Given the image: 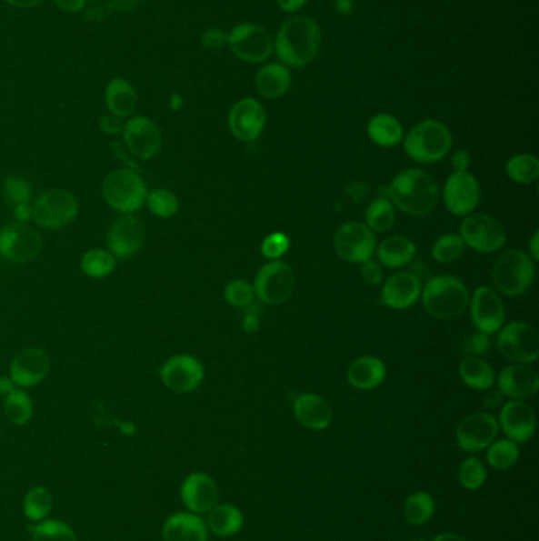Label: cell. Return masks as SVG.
Segmentation results:
<instances>
[{"label":"cell","instance_id":"obj_1","mask_svg":"<svg viewBox=\"0 0 539 541\" xmlns=\"http://www.w3.org/2000/svg\"><path fill=\"white\" fill-rule=\"evenodd\" d=\"M322 48V31L309 16H294L280 25L274 49L286 67H305Z\"/></svg>","mask_w":539,"mask_h":541},{"label":"cell","instance_id":"obj_2","mask_svg":"<svg viewBox=\"0 0 539 541\" xmlns=\"http://www.w3.org/2000/svg\"><path fill=\"white\" fill-rule=\"evenodd\" d=\"M388 195L394 206L414 217L432 213L440 200V189L435 179L418 168L397 175L389 184Z\"/></svg>","mask_w":539,"mask_h":541},{"label":"cell","instance_id":"obj_3","mask_svg":"<svg viewBox=\"0 0 539 541\" xmlns=\"http://www.w3.org/2000/svg\"><path fill=\"white\" fill-rule=\"evenodd\" d=\"M425 312L436 320H454L468 309L470 292L454 276H436L421 290Z\"/></svg>","mask_w":539,"mask_h":541},{"label":"cell","instance_id":"obj_4","mask_svg":"<svg viewBox=\"0 0 539 541\" xmlns=\"http://www.w3.org/2000/svg\"><path fill=\"white\" fill-rule=\"evenodd\" d=\"M453 146V135L443 122H419L404 138L406 155L418 164H435L446 157Z\"/></svg>","mask_w":539,"mask_h":541},{"label":"cell","instance_id":"obj_5","mask_svg":"<svg viewBox=\"0 0 539 541\" xmlns=\"http://www.w3.org/2000/svg\"><path fill=\"white\" fill-rule=\"evenodd\" d=\"M492 280L509 298H517L530 290L534 280V262L528 254L511 249L498 256L492 269Z\"/></svg>","mask_w":539,"mask_h":541},{"label":"cell","instance_id":"obj_6","mask_svg":"<svg viewBox=\"0 0 539 541\" xmlns=\"http://www.w3.org/2000/svg\"><path fill=\"white\" fill-rule=\"evenodd\" d=\"M105 201L117 213L130 214L138 211L147 196L143 177L134 170L121 168L109 173L102 187Z\"/></svg>","mask_w":539,"mask_h":541},{"label":"cell","instance_id":"obj_7","mask_svg":"<svg viewBox=\"0 0 539 541\" xmlns=\"http://www.w3.org/2000/svg\"><path fill=\"white\" fill-rule=\"evenodd\" d=\"M79 205L75 195L67 190H48L32 205V219L46 230H59L72 224L78 215Z\"/></svg>","mask_w":539,"mask_h":541},{"label":"cell","instance_id":"obj_8","mask_svg":"<svg viewBox=\"0 0 539 541\" xmlns=\"http://www.w3.org/2000/svg\"><path fill=\"white\" fill-rule=\"evenodd\" d=\"M296 286V276L290 265L282 260H273L256 274L255 296L265 305L277 306L290 299Z\"/></svg>","mask_w":539,"mask_h":541},{"label":"cell","instance_id":"obj_9","mask_svg":"<svg viewBox=\"0 0 539 541\" xmlns=\"http://www.w3.org/2000/svg\"><path fill=\"white\" fill-rule=\"evenodd\" d=\"M459 236L470 249L481 254L497 252L506 243V230L502 225V222L491 214L485 213L465 215Z\"/></svg>","mask_w":539,"mask_h":541},{"label":"cell","instance_id":"obj_10","mask_svg":"<svg viewBox=\"0 0 539 541\" xmlns=\"http://www.w3.org/2000/svg\"><path fill=\"white\" fill-rule=\"evenodd\" d=\"M498 352L514 365H532L539 356L538 331L525 322H513L500 328Z\"/></svg>","mask_w":539,"mask_h":541},{"label":"cell","instance_id":"obj_11","mask_svg":"<svg viewBox=\"0 0 539 541\" xmlns=\"http://www.w3.org/2000/svg\"><path fill=\"white\" fill-rule=\"evenodd\" d=\"M42 247L40 233L29 224L12 222L0 230V255L8 262H34L40 255Z\"/></svg>","mask_w":539,"mask_h":541},{"label":"cell","instance_id":"obj_12","mask_svg":"<svg viewBox=\"0 0 539 541\" xmlns=\"http://www.w3.org/2000/svg\"><path fill=\"white\" fill-rule=\"evenodd\" d=\"M228 45L233 55L249 64H260L274 53L273 35L260 25L244 23L228 34Z\"/></svg>","mask_w":539,"mask_h":541},{"label":"cell","instance_id":"obj_13","mask_svg":"<svg viewBox=\"0 0 539 541\" xmlns=\"http://www.w3.org/2000/svg\"><path fill=\"white\" fill-rule=\"evenodd\" d=\"M334 249L344 262L363 265L375 254V233L365 224L348 222L335 233Z\"/></svg>","mask_w":539,"mask_h":541},{"label":"cell","instance_id":"obj_14","mask_svg":"<svg viewBox=\"0 0 539 541\" xmlns=\"http://www.w3.org/2000/svg\"><path fill=\"white\" fill-rule=\"evenodd\" d=\"M160 378L170 391L184 395L200 386L205 380V367L192 355H176L162 366Z\"/></svg>","mask_w":539,"mask_h":541},{"label":"cell","instance_id":"obj_15","mask_svg":"<svg viewBox=\"0 0 539 541\" xmlns=\"http://www.w3.org/2000/svg\"><path fill=\"white\" fill-rule=\"evenodd\" d=\"M481 200L478 179L468 171H454L443 189V201L448 211L464 217L472 214Z\"/></svg>","mask_w":539,"mask_h":541},{"label":"cell","instance_id":"obj_16","mask_svg":"<svg viewBox=\"0 0 539 541\" xmlns=\"http://www.w3.org/2000/svg\"><path fill=\"white\" fill-rule=\"evenodd\" d=\"M122 134L128 151L140 160H151L162 149V132L157 124L147 116L130 117Z\"/></svg>","mask_w":539,"mask_h":541},{"label":"cell","instance_id":"obj_17","mask_svg":"<svg viewBox=\"0 0 539 541\" xmlns=\"http://www.w3.org/2000/svg\"><path fill=\"white\" fill-rule=\"evenodd\" d=\"M470 314L474 328L479 333L494 335L500 331L504 323V306L497 293L489 286H479L470 296Z\"/></svg>","mask_w":539,"mask_h":541},{"label":"cell","instance_id":"obj_18","mask_svg":"<svg viewBox=\"0 0 539 541\" xmlns=\"http://www.w3.org/2000/svg\"><path fill=\"white\" fill-rule=\"evenodd\" d=\"M106 241H108L109 252L115 255V258H122V260L130 258L136 252H140L141 247L145 245V224L135 215L125 214L111 225Z\"/></svg>","mask_w":539,"mask_h":541},{"label":"cell","instance_id":"obj_19","mask_svg":"<svg viewBox=\"0 0 539 541\" xmlns=\"http://www.w3.org/2000/svg\"><path fill=\"white\" fill-rule=\"evenodd\" d=\"M228 125L231 134L236 136L237 140L250 143L256 140L265 130L266 111L258 100L243 98L233 105L228 115Z\"/></svg>","mask_w":539,"mask_h":541},{"label":"cell","instance_id":"obj_20","mask_svg":"<svg viewBox=\"0 0 539 541\" xmlns=\"http://www.w3.org/2000/svg\"><path fill=\"white\" fill-rule=\"evenodd\" d=\"M498 429H500V425L491 414L479 412V414L470 415L465 420L461 421V425L455 432V437H457V444L462 450L476 453V451L489 448V445L495 442Z\"/></svg>","mask_w":539,"mask_h":541},{"label":"cell","instance_id":"obj_21","mask_svg":"<svg viewBox=\"0 0 539 541\" xmlns=\"http://www.w3.org/2000/svg\"><path fill=\"white\" fill-rule=\"evenodd\" d=\"M49 367L51 359L48 353L42 348H25L12 359L10 378L21 388H32L46 378Z\"/></svg>","mask_w":539,"mask_h":541},{"label":"cell","instance_id":"obj_22","mask_svg":"<svg viewBox=\"0 0 539 541\" xmlns=\"http://www.w3.org/2000/svg\"><path fill=\"white\" fill-rule=\"evenodd\" d=\"M509 440L515 444H524L534 437L536 429V415L534 408L525 401L506 402L500 412V423Z\"/></svg>","mask_w":539,"mask_h":541},{"label":"cell","instance_id":"obj_23","mask_svg":"<svg viewBox=\"0 0 539 541\" xmlns=\"http://www.w3.org/2000/svg\"><path fill=\"white\" fill-rule=\"evenodd\" d=\"M181 497L188 510L195 515H203L217 505L218 487L209 475H188L182 483Z\"/></svg>","mask_w":539,"mask_h":541},{"label":"cell","instance_id":"obj_24","mask_svg":"<svg viewBox=\"0 0 539 541\" xmlns=\"http://www.w3.org/2000/svg\"><path fill=\"white\" fill-rule=\"evenodd\" d=\"M421 290L423 286L416 274H393L383 286V305L395 310L408 309L418 301Z\"/></svg>","mask_w":539,"mask_h":541},{"label":"cell","instance_id":"obj_25","mask_svg":"<svg viewBox=\"0 0 539 541\" xmlns=\"http://www.w3.org/2000/svg\"><path fill=\"white\" fill-rule=\"evenodd\" d=\"M498 388L502 395L508 396L511 399H530L538 393V374L527 365L508 366L500 372Z\"/></svg>","mask_w":539,"mask_h":541},{"label":"cell","instance_id":"obj_26","mask_svg":"<svg viewBox=\"0 0 539 541\" xmlns=\"http://www.w3.org/2000/svg\"><path fill=\"white\" fill-rule=\"evenodd\" d=\"M296 420L312 431H323L333 421V407L322 396L314 393L301 395L293 406Z\"/></svg>","mask_w":539,"mask_h":541},{"label":"cell","instance_id":"obj_27","mask_svg":"<svg viewBox=\"0 0 539 541\" xmlns=\"http://www.w3.org/2000/svg\"><path fill=\"white\" fill-rule=\"evenodd\" d=\"M164 541H207V524L195 513H176L166 519Z\"/></svg>","mask_w":539,"mask_h":541},{"label":"cell","instance_id":"obj_28","mask_svg":"<svg viewBox=\"0 0 539 541\" xmlns=\"http://www.w3.org/2000/svg\"><path fill=\"white\" fill-rule=\"evenodd\" d=\"M384 377H386V366L382 359L375 356H361L354 359L346 372V378L353 388L361 389V391L378 388Z\"/></svg>","mask_w":539,"mask_h":541},{"label":"cell","instance_id":"obj_29","mask_svg":"<svg viewBox=\"0 0 539 541\" xmlns=\"http://www.w3.org/2000/svg\"><path fill=\"white\" fill-rule=\"evenodd\" d=\"M105 102L111 115L125 119L136 111L138 94L127 79L115 78L109 81L105 89Z\"/></svg>","mask_w":539,"mask_h":541},{"label":"cell","instance_id":"obj_30","mask_svg":"<svg viewBox=\"0 0 539 541\" xmlns=\"http://www.w3.org/2000/svg\"><path fill=\"white\" fill-rule=\"evenodd\" d=\"M291 85L290 70L284 64H267L255 78V87L261 97L280 98L285 95Z\"/></svg>","mask_w":539,"mask_h":541},{"label":"cell","instance_id":"obj_31","mask_svg":"<svg viewBox=\"0 0 539 541\" xmlns=\"http://www.w3.org/2000/svg\"><path fill=\"white\" fill-rule=\"evenodd\" d=\"M376 255L383 266L389 269L402 268L413 262L416 255V244L413 243L410 237L394 235L384 239L376 247Z\"/></svg>","mask_w":539,"mask_h":541},{"label":"cell","instance_id":"obj_32","mask_svg":"<svg viewBox=\"0 0 539 541\" xmlns=\"http://www.w3.org/2000/svg\"><path fill=\"white\" fill-rule=\"evenodd\" d=\"M370 140L382 147H394L404 140V127L391 115H376L367 124Z\"/></svg>","mask_w":539,"mask_h":541},{"label":"cell","instance_id":"obj_33","mask_svg":"<svg viewBox=\"0 0 539 541\" xmlns=\"http://www.w3.org/2000/svg\"><path fill=\"white\" fill-rule=\"evenodd\" d=\"M459 376H461L464 384L473 389L484 391L492 388L495 382V374L492 366L478 356H465L459 365Z\"/></svg>","mask_w":539,"mask_h":541},{"label":"cell","instance_id":"obj_34","mask_svg":"<svg viewBox=\"0 0 539 541\" xmlns=\"http://www.w3.org/2000/svg\"><path fill=\"white\" fill-rule=\"evenodd\" d=\"M243 524V513L228 504L215 505L207 517V527L218 536H235L241 530Z\"/></svg>","mask_w":539,"mask_h":541},{"label":"cell","instance_id":"obj_35","mask_svg":"<svg viewBox=\"0 0 539 541\" xmlns=\"http://www.w3.org/2000/svg\"><path fill=\"white\" fill-rule=\"evenodd\" d=\"M395 222L394 205L388 198H376L365 211V225L374 233H384L393 228Z\"/></svg>","mask_w":539,"mask_h":541},{"label":"cell","instance_id":"obj_36","mask_svg":"<svg viewBox=\"0 0 539 541\" xmlns=\"http://www.w3.org/2000/svg\"><path fill=\"white\" fill-rule=\"evenodd\" d=\"M115 268V258L109 250L91 249L81 258V269L87 277L104 279L113 274Z\"/></svg>","mask_w":539,"mask_h":541},{"label":"cell","instance_id":"obj_37","mask_svg":"<svg viewBox=\"0 0 539 541\" xmlns=\"http://www.w3.org/2000/svg\"><path fill=\"white\" fill-rule=\"evenodd\" d=\"M434 513H435V502L432 499L431 494H413L404 504V516L413 526L429 523Z\"/></svg>","mask_w":539,"mask_h":541},{"label":"cell","instance_id":"obj_38","mask_svg":"<svg viewBox=\"0 0 539 541\" xmlns=\"http://www.w3.org/2000/svg\"><path fill=\"white\" fill-rule=\"evenodd\" d=\"M509 179L517 184H532L539 177V160L532 154H517L506 164Z\"/></svg>","mask_w":539,"mask_h":541},{"label":"cell","instance_id":"obj_39","mask_svg":"<svg viewBox=\"0 0 539 541\" xmlns=\"http://www.w3.org/2000/svg\"><path fill=\"white\" fill-rule=\"evenodd\" d=\"M5 415L13 425H25L34 415L31 396L25 391L13 389L12 393H8L5 397Z\"/></svg>","mask_w":539,"mask_h":541},{"label":"cell","instance_id":"obj_40","mask_svg":"<svg viewBox=\"0 0 539 541\" xmlns=\"http://www.w3.org/2000/svg\"><path fill=\"white\" fill-rule=\"evenodd\" d=\"M517 459H519V446L513 440L504 438L489 445L487 463L495 470H508L517 463Z\"/></svg>","mask_w":539,"mask_h":541},{"label":"cell","instance_id":"obj_41","mask_svg":"<svg viewBox=\"0 0 539 541\" xmlns=\"http://www.w3.org/2000/svg\"><path fill=\"white\" fill-rule=\"evenodd\" d=\"M23 508H25V516L31 521H43L53 508V496L46 487H34L25 496Z\"/></svg>","mask_w":539,"mask_h":541},{"label":"cell","instance_id":"obj_42","mask_svg":"<svg viewBox=\"0 0 539 541\" xmlns=\"http://www.w3.org/2000/svg\"><path fill=\"white\" fill-rule=\"evenodd\" d=\"M464 252H465V244L462 241V237L454 233L438 237L432 247V256L436 262L444 263V265L457 262L464 255Z\"/></svg>","mask_w":539,"mask_h":541},{"label":"cell","instance_id":"obj_43","mask_svg":"<svg viewBox=\"0 0 539 541\" xmlns=\"http://www.w3.org/2000/svg\"><path fill=\"white\" fill-rule=\"evenodd\" d=\"M145 201H147V206L151 209V213L160 219H171L179 211V200H177L176 195L168 189L152 190L145 196Z\"/></svg>","mask_w":539,"mask_h":541},{"label":"cell","instance_id":"obj_44","mask_svg":"<svg viewBox=\"0 0 539 541\" xmlns=\"http://www.w3.org/2000/svg\"><path fill=\"white\" fill-rule=\"evenodd\" d=\"M34 541H78L72 527L62 521H45L34 527Z\"/></svg>","mask_w":539,"mask_h":541},{"label":"cell","instance_id":"obj_45","mask_svg":"<svg viewBox=\"0 0 539 541\" xmlns=\"http://www.w3.org/2000/svg\"><path fill=\"white\" fill-rule=\"evenodd\" d=\"M225 299L228 305L236 307V309H249V306L254 303L255 290L254 286L247 280L237 279L230 282L225 286Z\"/></svg>","mask_w":539,"mask_h":541},{"label":"cell","instance_id":"obj_46","mask_svg":"<svg viewBox=\"0 0 539 541\" xmlns=\"http://www.w3.org/2000/svg\"><path fill=\"white\" fill-rule=\"evenodd\" d=\"M487 480V470L478 457H468L459 468V481L464 487L476 491Z\"/></svg>","mask_w":539,"mask_h":541},{"label":"cell","instance_id":"obj_47","mask_svg":"<svg viewBox=\"0 0 539 541\" xmlns=\"http://www.w3.org/2000/svg\"><path fill=\"white\" fill-rule=\"evenodd\" d=\"M4 196L6 203L13 207L19 205H29L32 200L31 184L25 181V177L10 176L6 177L4 183Z\"/></svg>","mask_w":539,"mask_h":541},{"label":"cell","instance_id":"obj_48","mask_svg":"<svg viewBox=\"0 0 539 541\" xmlns=\"http://www.w3.org/2000/svg\"><path fill=\"white\" fill-rule=\"evenodd\" d=\"M288 249H290V237L280 232L265 237V241L261 244V254L269 258L271 262L279 260L280 256L288 252Z\"/></svg>","mask_w":539,"mask_h":541},{"label":"cell","instance_id":"obj_49","mask_svg":"<svg viewBox=\"0 0 539 541\" xmlns=\"http://www.w3.org/2000/svg\"><path fill=\"white\" fill-rule=\"evenodd\" d=\"M464 352L467 353V356H484L487 353H491L492 350V339L491 336L485 335V333H474L470 336L467 341L464 342Z\"/></svg>","mask_w":539,"mask_h":541},{"label":"cell","instance_id":"obj_50","mask_svg":"<svg viewBox=\"0 0 539 541\" xmlns=\"http://www.w3.org/2000/svg\"><path fill=\"white\" fill-rule=\"evenodd\" d=\"M226 43H228V34L222 31V29H217V27L207 29V31L203 32V35H201V45L207 49L217 51V49L225 46Z\"/></svg>","mask_w":539,"mask_h":541},{"label":"cell","instance_id":"obj_51","mask_svg":"<svg viewBox=\"0 0 539 541\" xmlns=\"http://www.w3.org/2000/svg\"><path fill=\"white\" fill-rule=\"evenodd\" d=\"M361 276H363L364 282L370 286H380L383 282V268L380 263L374 262V260H367L363 263L361 268Z\"/></svg>","mask_w":539,"mask_h":541},{"label":"cell","instance_id":"obj_52","mask_svg":"<svg viewBox=\"0 0 539 541\" xmlns=\"http://www.w3.org/2000/svg\"><path fill=\"white\" fill-rule=\"evenodd\" d=\"M124 122L121 117L115 116V115H106V116L100 119V128L104 130L105 134L117 135L124 130Z\"/></svg>","mask_w":539,"mask_h":541},{"label":"cell","instance_id":"obj_53","mask_svg":"<svg viewBox=\"0 0 539 541\" xmlns=\"http://www.w3.org/2000/svg\"><path fill=\"white\" fill-rule=\"evenodd\" d=\"M249 307V314L244 318L243 328L245 333L252 335V333L260 329V318H258V306L252 303Z\"/></svg>","mask_w":539,"mask_h":541},{"label":"cell","instance_id":"obj_54","mask_svg":"<svg viewBox=\"0 0 539 541\" xmlns=\"http://www.w3.org/2000/svg\"><path fill=\"white\" fill-rule=\"evenodd\" d=\"M53 2L61 8L62 12L70 13V15L83 12L87 5V0H53Z\"/></svg>","mask_w":539,"mask_h":541},{"label":"cell","instance_id":"obj_55","mask_svg":"<svg viewBox=\"0 0 539 541\" xmlns=\"http://www.w3.org/2000/svg\"><path fill=\"white\" fill-rule=\"evenodd\" d=\"M451 164L455 171H468V166L472 164V155L467 151H457L451 158Z\"/></svg>","mask_w":539,"mask_h":541},{"label":"cell","instance_id":"obj_56","mask_svg":"<svg viewBox=\"0 0 539 541\" xmlns=\"http://www.w3.org/2000/svg\"><path fill=\"white\" fill-rule=\"evenodd\" d=\"M277 4L284 12L294 13L301 10L307 4V0H277Z\"/></svg>","mask_w":539,"mask_h":541},{"label":"cell","instance_id":"obj_57","mask_svg":"<svg viewBox=\"0 0 539 541\" xmlns=\"http://www.w3.org/2000/svg\"><path fill=\"white\" fill-rule=\"evenodd\" d=\"M13 209H15V217L18 219V222L27 224V220L32 219L31 203L29 205H19V206H15Z\"/></svg>","mask_w":539,"mask_h":541},{"label":"cell","instance_id":"obj_58","mask_svg":"<svg viewBox=\"0 0 539 541\" xmlns=\"http://www.w3.org/2000/svg\"><path fill=\"white\" fill-rule=\"evenodd\" d=\"M528 255H530V258H532V260H534V262H536V260H539V233L538 232H534V236H532V239H530V254H528Z\"/></svg>","mask_w":539,"mask_h":541},{"label":"cell","instance_id":"obj_59","mask_svg":"<svg viewBox=\"0 0 539 541\" xmlns=\"http://www.w3.org/2000/svg\"><path fill=\"white\" fill-rule=\"evenodd\" d=\"M5 2L8 5L16 6V8H32L43 0H5Z\"/></svg>","mask_w":539,"mask_h":541},{"label":"cell","instance_id":"obj_60","mask_svg":"<svg viewBox=\"0 0 539 541\" xmlns=\"http://www.w3.org/2000/svg\"><path fill=\"white\" fill-rule=\"evenodd\" d=\"M15 389V384L12 382V378H0V393L2 395H8Z\"/></svg>","mask_w":539,"mask_h":541},{"label":"cell","instance_id":"obj_61","mask_svg":"<svg viewBox=\"0 0 539 541\" xmlns=\"http://www.w3.org/2000/svg\"><path fill=\"white\" fill-rule=\"evenodd\" d=\"M434 541H467L464 536H457V534H442V536H435Z\"/></svg>","mask_w":539,"mask_h":541},{"label":"cell","instance_id":"obj_62","mask_svg":"<svg viewBox=\"0 0 539 541\" xmlns=\"http://www.w3.org/2000/svg\"><path fill=\"white\" fill-rule=\"evenodd\" d=\"M171 110H181L182 105H184V100H182L181 95L179 94H173L171 95Z\"/></svg>","mask_w":539,"mask_h":541},{"label":"cell","instance_id":"obj_63","mask_svg":"<svg viewBox=\"0 0 539 541\" xmlns=\"http://www.w3.org/2000/svg\"><path fill=\"white\" fill-rule=\"evenodd\" d=\"M502 396H504L502 393H494L491 397H487V399H485V406H489V407H495L498 402L502 401Z\"/></svg>","mask_w":539,"mask_h":541},{"label":"cell","instance_id":"obj_64","mask_svg":"<svg viewBox=\"0 0 539 541\" xmlns=\"http://www.w3.org/2000/svg\"><path fill=\"white\" fill-rule=\"evenodd\" d=\"M0 442H2V436H0Z\"/></svg>","mask_w":539,"mask_h":541}]
</instances>
